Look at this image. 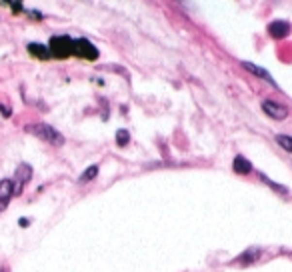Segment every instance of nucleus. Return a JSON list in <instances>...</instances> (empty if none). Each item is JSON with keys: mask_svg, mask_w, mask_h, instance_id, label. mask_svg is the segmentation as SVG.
Returning <instances> with one entry per match:
<instances>
[{"mask_svg": "<svg viewBox=\"0 0 292 272\" xmlns=\"http://www.w3.org/2000/svg\"><path fill=\"white\" fill-rule=\"evenodd\" d=\"M26 132L34 134L36 138L46 140V142H50V144H54V146H62V144H64V136H62L56 128H52L50 124H44V122L28 124V126H26Z\"/></svg>", "mask_w": 292, "mask_h": 272, "instance_id": "obj_1", "label": "nucleus"}, {"mask_svg": "<svg viewBox=\"0 0 292 272\" xmlns=\"http://www.w3.org/2000/svg\"><path fill=\"white\" fill-rule=\"evenodd\" d=\"M72 46H74V38L70 36H54L50 38V56L54 58H68L72 56Z\"/></svg>", "mask_w": 292, "mask_h": 272, "instance_id": "obj_2", "label": "nucleus"}, {"mask_svg": "<svg viewBox=\"0 0 292 272\" xmlns=\"http://www.w3.org/2000/svg\"><path fill=\"white\" fill-rule=\"evenodd\" d=\"M72 56L84 58V60H96L98 58V50L86 38H78V40H74V46H72Z\"/></svg>", "mask_w": 292, "mask_h": 272, "instance_id": "obj_3", "label": "nucleus"}, {"mask_svg": "<svg viewBox=\"0 0 292 272\" xmlns=\"http://www.w3.org/2000/svg\"><path fill=\"white\" fill-rule=\"evenodd\" d=\"M32 178V168L28 164H20L14 172V180H12V188H14V196H18L22 192V188L30 182Z\"/></svg>", "mask_w": 292, "mask_h": 272, "instance_id": "obj_4", "label": "nucleus"}, {"mask_svg": "<svg viewBox=\"0 0 292 272\" xmlns=\"http://www.w3.org/2000/svg\"><path fill=\"white\" fill-rule=\"evenodd\" d=\"M262 110L274 118V120H284V118L288 116V108L284 104H280V102H274V100H264L262 102Z\"/></svg>", "mask_w": 292, "mask_h": 272, "instance_id": "obj_5", "label": "nucleus"}, {"mask_svg": "<svg viewBox=\"0 0 292 272\" xmlns=\"http://www.w3.org/2000/svg\"><path fill=\"white\" fill-rule=\"evenodd\" d=\"M14 196V188H12V180L4 178L0 180V212H4L8 208V202Z\"/></svg>", "mask_w": 292, "mask_h": 272, "instance_id": "obj_6", "label": "nucleus"}, {"mask_svg": "<svg viewBox=\"0 0 292 272\" xmlns=\"http://www.w3.org/2000/svg\"><path fill=\"white\" fill-rule=\"evenodd\" d=\"M268 32H270L272 38H286L290 34V24L284 22V20H276V22H272L268 26Z\"/></svg>", "mask_w": 292, "mask_h": 272, "instance_id": "obj_7", "label": "nucleus"}, {"mask_svg": "<svg viewBox=\"0 0 292 272\" xmlns=\"http://www.w3.org/2000/svg\"><path fill=\"white\" fill-rule=\"evenodd\" d=\"M242 66H244V68H246L248 72H252L254 76H258V78H264V80H268L270 84H274L272 76L268 74V70H264V68H260V66H256V64H252V62H242Z\"/></svg>", "mask_w": 292, "mask_h": 272, "instance_id": "obj_8", "label": "nucleus"}, {"mask_svg": "<svg viewBox=\"0 0 292 272\" xmlns=\"http://www.w3.org/2000/svg\"><path fill=\"white\" fill-rule=\"evenodd\" d=\"M232 168H234V172H238V174H248V172H252V164H250L244 156H236L234 162H232Z\"/></svg>", "mask_w": 292, "mask_h": 272, "instance_id": "obj_9", "label": "nucleus"}, {"mask_svg": "<svg viewBox=\"0 0 292 272\" xmlns=\"http://www.w3.org/2000/svg\"><path fill=\"white\" fill-rule=\"evenodd\" d=\"M28 52L32 56L40 58V60H48V58H50V50H48L46 46H42V44H28Z\"/></svg>", "mask_w": 292, "mask_h": 272, "instance_id": "obj_10", "label": "nucleus"}, {"mask_svg": "<svg viewBox=\"0 0 292 272\" xmlns=\"http://www.w3.org/2000/svg\"><path fill=\"white\" fill-rule=\"evenodd\" d=\"M276 142H278L286 152H292V136H288V134H278V136H276Z\"/></svg>", "mask_w": 292, "mask_h": 272, "instance_id": "obj_11", "label": "nucleus"}, {"mask_svg": "<svg viewBox=\"0 0 292 272\" xmlns=\"http://www.w3.org/2000/svg\"><path fill=\"white\" fill-rule=\"evenodd\" d=\"M96 174H98V166H90V168H86V172H82V176H80V182H88V180H92V178H96Z\"/></svg>", "mask_w": 292, "mask_h": 272, "instance_id": "obj_12", "label": "nucleus"}, {"mask_svg": "<svg viewBox=\"0 0 292 272\" xmlns=\"http://www.w3.org/2000/svg\"><path fill=\"white\" fill-rule=\"evenodd\" d=\"M258 254H260V252H258L256 248H252L250 252H244L242 256H238V262H246V264H250L252 260H256V258H258Z\"/></svg>", "mask_w": 292, "mask_h": 272, "instance_id": "obj_13", "label": "nucleus"}, {"mask_svg": "<svg viewBox=\"0 0 292 272\" xmlns=\"http://www.w3.org/2000/svg\"><path fill=\"white\" fill-rule=\"evenodd\" d=\"M128 138H130L128 130H118V132H116V142H118L120 146H126V144H128Z\"/></svg>", "mask_w": 292, "mask_h": 272, "instance_id": "obj_14", "label": "nucleus"}, {"mask_svg": "<svg viewBox=\"0 0 292 272\" xmlns=\"http://www.w3.org/2000/svg\"><path fill=\"white\" fill-rule=\"evenodd\" d=\"M0 110H2V114H4V116H10V110H8L6 106H0Z\"/></svg>", "mask_w": 292, "mask_h": 272, "instance_id": "obj_15", "label": "nucleus"}]
</instances>
